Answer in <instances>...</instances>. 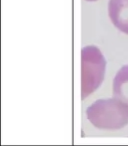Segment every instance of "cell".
I'll use <instances>...</instances> for the list:
<instances>
[{
	"label": "cell",
	"instance_id": "2",
	"mask_svg": "<svg viewBox=\"0 0 128 146\" xmlns=\"http://www.w3.org/2000/svg\"><path fill=\"white\" fill-rule=\"evenodd\" d=\"M106 61L100 49L93 45L81 50V97L93 93L104 79Z\"/></svg>",
	"mask_w": 128,
	"mask_h": 146
},
{
	"label": "cell",
	"instance_id": "1",
	"mask_svg": "<svg viewBox=\"0 0 128 146\" xmlns=\"http://www.w3.org/2000/svg\"><path fill=\"white\" fill-rule=\"evenodd\" d=\"M86 116L96 128L117 130L128 124V104L116 97L96 100L86 109Z\"/></svg>",
	"mask_w": 128,
	"mask_h": 146
},
{
	"label": "cell",
	"instance_id": "5",
	"mask_svg": "<svg viewBox=\"0 0 128 146\" xmlns=\"http://www.w3.org/2000/svg\"><path fill=\"white\" fill-rule=\"evenodd\" d=\"M85 1H89V2H92V1H96V0H85Z\"/></svg>",
	"mask_w": 128,
	"mask_h": 146
},
{
	"label": "cell",
	"instance_id": "3",
	"mask_svg": "<svg viewBox=\"0 0 128 146\" xmlns=\"http://www.w3.org/2000/svg\"><path fill=\"white\" fill-rule=\"evenodd\" d=\"M108 15L116 28L128 34V0H109Z\"/></svg>",
	"mask_w": 128,
	"mask_h": 146
},
{
	"label": "cell",
	"instance_id": "4",
	"mask_svg": "<svg viewBox=\"0 0 128 146\" xmlns=\"http://www.w3.org/2000/svg\"><path fill=\"white\" fill-rule=\"evenodd\" d=\"M113 96L128 104V65L119 69L113 79Z\"/></svg>",
	"mask_w": 128,
	"mask_h": 146
}]
</instances>
